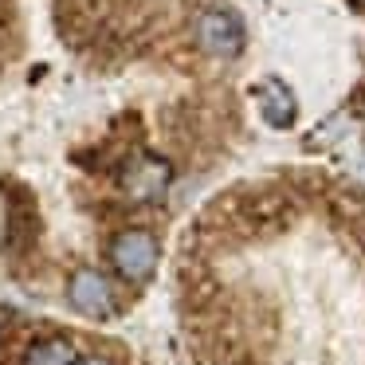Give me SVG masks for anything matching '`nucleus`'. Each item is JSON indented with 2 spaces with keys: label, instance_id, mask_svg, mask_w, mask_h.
<instances>
[{
  "label": "nucleus",
  "instance_id": "0eeeda50",
  "mask_svg": "<svg viewBox=\"0 0 365 365\" xmlns=\"http://www.w3.org/2000/svg\"><path fill=\"white\" fill-rule=\"evenodd\" d=\"M75 365H110L106 357H75Z\"/></svg>",
  "mask_w": 365,
  "mask_h": 365
},
{
  "label": "nucleus",
  "instance_id": "423d86ee",
  "mask_svg": "<svg viewBox=\"0 0 365 365\" xmlns=\"http://www.w3.org/2000/svg\"><path fill=\"white\" fill-rule=\"evenodd\" d=\"M24 365H75V349L67 338H40L28 349Z\"/></svg>",
  "mask_w": 365,
  "mask_h": 365
},
{
  "label": "nucleus",
  "instance_id": "6e6552de",
  "mask_svg": "<svg viewBox=\"0 0 365 365\" xmlns=\"http://www.w3.org/2000/svg\"><path fill=\"white\" fill-rule=\"evenodd\" d=\"M354 4H357V9H365V0H354Z\"/></svg>",
  "mask_w": 365,
  "mask_h": 365
},
{
  "label": "nucleus",
  "instance_id": "39448f33",
  "mask_svg": "<svg viewBox=\"0 0 365 365\" xmlns=\"http://www.w3.org/2000/svg\"><path fill=\"white\" fill-rule=\"evenodd\" d=\"M255 103H259V114H263V122L267 126H275V130H287L294 122V95H291V87H287L283 79H263L259 87H255Z\"/></svg>",
  "mask_w": 365,
  "mask_h": 365
},
{
  "label": "nucleus",
  "instance_id": "f257e3e1",
  "mask_svg": "<svg viewBox=\"0 0 365 365\" xmlns=\"http://www.w3.org/2000/svg\"><path fill=\"white\" fill-rule=\"evenodd\" d=\"M192 40L212 59H236L247 43V32H244V20L232 9H205L192 24Z\"/></svg>",
  "mask_w": 365,
  "mask_h": 365
},
{
  "label": "nucleus",
  "instance_id": "f03ea898",
  "mask_svg": "<svg viewBox=\"0 0 365 365\" xmlns=\"http://www.w3.org/2000/svg\"><path fill=\"white\" fill-rule=\"evenodd\" d=\"M158 259H161V247H158V236L145 228H126L114 236L110 244V263L126 283H145V279L158 271Z\"/></svg>",
  "mask_w": 365,
  "mask_h": 365
},
{
  "label": "nucleus",
  "instance_id": "7ed1b4c3",
  "mask_svg": "<svg viewBox=\"0 0 365 365\" xmlns=\"http://www.w3.org/2000/svg\"><path fill=\"white\" fill-rule=\"evenodd\" d=\"M118 185L130 205H161L169 197V185H173V165L158 153H142L122 169Z\"/></svg>",
  "mask_w": 365,
  "mask_h": 365
},
{
  "label": "nucleus",
  "instance_id": "20e7f679",
  "mask_svg": "<svg viewBox=\"0 0 365 365\" xmlns=\"http://www.w3.org/2000/svg\"><path fill=\"white\" fill-rule=\"evenodd\" d=\"M67 302H71L83 318H95V322H103V318H110L114 310H118L110 279L95 267H79L71 275V283H67Z\"/></svg>",
  "mask_w": 365,
  "mask_h": 365
}]
</instances>
